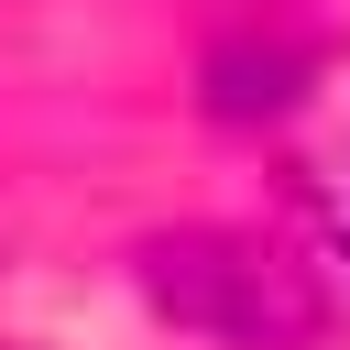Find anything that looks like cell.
Masks as SVG:
<instances>
[{
	"instance_id": "1",
	"label": "cell",
	"mask_w": 350,
	"mask_h": 350,
	"mask_svg": "<svg viewBox=\"0 0 350 350\" xmlns=\"http://www.w3.org/2000/svg\"><path fill=\"white\" fill-rule=\"evenodd\" d=\"M142 295L175 328L230 339V350H317V328H328L317 273L262 230H164V241H142Z\"/></svg>"
}]
</instances>
